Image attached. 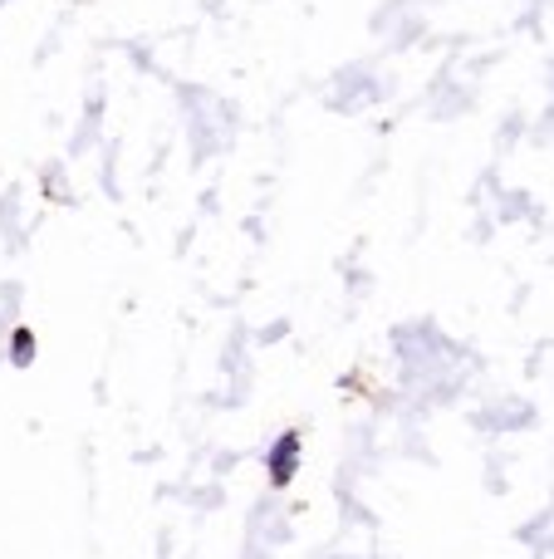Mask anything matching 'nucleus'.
Listing matches in <instances>:
<instances>
[{"label":"nucleus","instance_id":"obj_1","mask_svg":"<svg viewBox=\"0 0 554 559\" xmlns=\"http://www.w3.org/2000/svg\"><path fill=\"white\" fill-rule=\"evenodd\" d=\"M295 452H299V437L290 432V437L275 447V486H285L290 476H295Z\"/></svg>","mask_w":554,"mask_h":559},{"label":"nucleus","instance_id":"obj_2","mask_svg":"<svg viewBox=\"0 0 554 559\" xmlns=\"http://www.w3.org/2000/svg\"><path fill=\"white\" fill-rule=\"evenodd\" d=\"M30 354H35V339H30V334H15V358L25 364Z\"/></svg>","mask_w":554,"mask_h":559}]
</instances>
